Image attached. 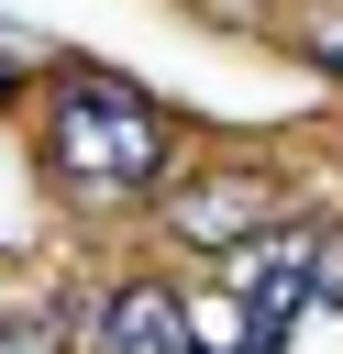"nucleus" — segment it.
I'll use <instances>...</instances> for the list:
<instances>
[{"label": "nucleus", "instance_id": "1", "mask_svg": "<svg viewBox=\"0 0 343 354\" xmlns=\"http://www.w3.org/2000/svg\"><path fill=\"white\" fill-rule=\"evenodd\" d=\"M55 177L77 199H122V188H166V122L144 88L77 66L55 88Z\"/></svg>", "mask_w": 343, "mask_h": 354}, {"label": "nucleus", "instance_id": "2", "mask_svg": "<svg viewBox=\"0 0 343 354\" xmlns=\"http://www.w3.org/2000/svg\"><path fill=\"white\" fill-rule=\"evenodd\" d=\"M266 210H277V188H266L254 166H210V177H177V188H166V232L199 243V254L266 243Z\"/></svg>", "mask_w": 343, "mask_h": 354}, {"label": "nucleus", "instance_id": "3", "mask_svg": "<svg viewBox=\"0 0 343 354\" xmlns=\"http://www.w3.org/2000/svg\"><path fill=\"white\" fill-rule=\"evenodd\" d=\"M310 266H321V232H266L254 254H232V299L266 332H288V310L310 299Z\"/></svg>", "mask_w": 343, "mask_h": 354}, {"label": "nucleus", "instance_id": "4", "mask_svg": "<svg viewBox=\"0 0 343 354\" xmlns=\"http://www.w3.org/2000/svg\"><path fill=\"white\" fill-rule=\"evenodd\" d=\"M100 321H111L100 354H188V299L177 288H122Z\"/></svg>", "mask_w": 343, "mask_h": 354}, {"label": "nucleus", "instance_id": "5", "mask_svg": "<svg viewBox=\"0 0 343 354\" xmlns=\"http://www.w3.org/2000/svg\"><path fill=\"white\" fill-rule=\"evenodd\" d=\"M310 66L343 77V0H310Z\"/></svg>", "mask_w": 343, "mask_h": 354}, {"label": "nucleus", "instance_id": "6", "mask_svg": "<svg viewBox=\"0 0 343 354\" xmlns=\"http://www.w3.org/2000/svg\"><path fill=\"white\" fill-rule=\"evenodd\" d=\"M0 354H55V321H33V310H0Z\"/></svg>", "mask_w": 343, "mask_h": 354}, {"label": "nucleus", "instance_id": "7", "mask_svg": "<svg viewBox=\"0 0 343 354\" xmlns=\"http://www.w3.org/2000/svg\"><path fill=\"white\" fill-rule=\"evenodd\" d=\"M310 299H343V243L321 232V266H310Z\"/></svg>", "mask_w": 343, "mask_h": 354}, {"label": "nucleus", "instance_id": "8", "mask_svg": "<svg viewBox=\"0 0 343 354\" xmlns=\"http://www.w3.org/2000/svg\"><path fill=\"white\" fill-rule=\"evenodd\" d=\"M188 11H199V22H254L266 0H188Z\"/></svg>", "mask_w": 343, "mask_h": 354}]
</instances>
